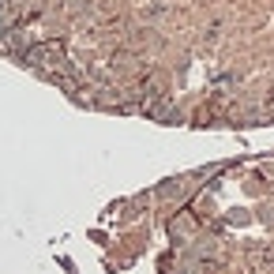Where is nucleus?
Returning a JSON list of instances; mask_svg holds the SVG:
<instances>
[{"instance_id": "obj_1", "label": "nucleus", "mask_w": 274, "mask_h": 274, "mask_svg": "<svg viewBox=\"0 0 274 274\" xmlns=\"http://www.w3.org/2000/svg\"><path fill=\"white\" fill-rule=\"evenodd\" d=\"M8 12H12V0H0V19H8Z\"/></svg>"}]
</instances>
